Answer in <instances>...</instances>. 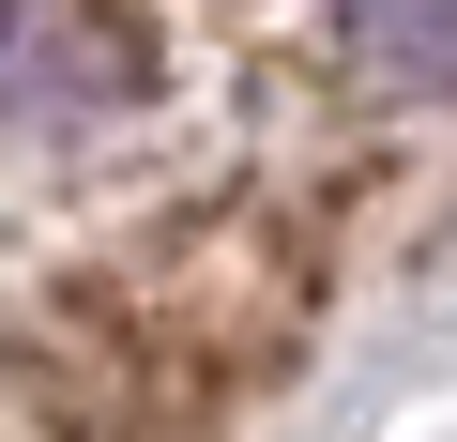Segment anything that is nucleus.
I'll list each match as a JSON object with an SVG mask.
<instances>
[{
    "mask_svg": "<svg viewBox=\"0 0 457 442\" xmlns=\"http://www.w3.org/2000/svg\"><path fill=\"white\" fill-rule=\"evenodd\" d=\"M0 46H16V0H0Z\"/></svg>",
    "mask_w": 457,
    "mask_h": 442,
    "instance_id": "obj_2",
    "label": "nucleus"
},
{
    "mask_svg": "<svg viewBox=\"0 0 457 442\" xmlns=\"http://www.w3.org/2000/svg\"><path fill=\"white\" fill-rule=\"evenodd\" d=\"M336 46H351L381 92L457 107V0H351V16H336Z\"/></svg>",
    "mask_w": 457,
    "mask_h": 442,
    "instance_id": "obj_1",
    "label": "nucleus"
}]
</instances>
